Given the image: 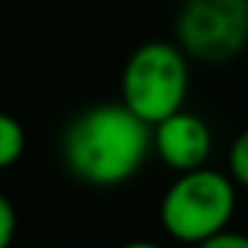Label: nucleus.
Instances as JSON below:
<instances>
[{"label":"nucleus","mask_w":248,"mask_h":248,"mask_svg":"<svg viewBox=\"0 0 248 248\" xmlns=\"http://www.w3.org/2000/svg\"><path fill=\"white\" fill-rule=\"evenodd\" d=\"M63 165L93 187L127 185L153 150V127L122 101L95 104L78 113L61 141Z\"/></svg>","instance_id":"f257e3e1"},{"label":"nucleus","mask_w":248,"mask_h":248,"mask_svg":"<svg viewBox=\"0 0 248 248\" xmlns=\"http://www.w3.org/2000/svg\"><path fill=\"white\" fill-rule=\"evenodd\" d=\"M190 58L170 41H147L130 52L122 69V104L150 127L185 110Z\"/></svg>","instance_id":"f03ea898"},{"label":"nucleus","mask_w":248,"mask_h":248,"mask_svg":"<svg viewBox=\"0 0 248 248\" xmlns=\"http://www.w3.org/2000/svg\"><path fill=\"white\" fill-rule=\"evenodd\" d=\"M237 211V185L228 173L214 168H196L179 173L165 190L159 205L162 228L187 246H199L214 234L225 231Z\"/></svg>","instance_id":"7ed1b4c3"},{"label":"nucleus","mask_w":248,"mask_h":248,"mask_svg":"<svg viewBox=\"0 0 248 248\" xmlns=\"http://www.w3.org/2000/svg\"><path fill=\"white\" fill-rule=\"evenodd\" d=\"M176 46L202 63H225L248 46V0H185Z\"/></svg>","instance_id":"20e7f679"},{"label":"nucleus","mask_w":248,"mask_h":248,"mask_svg":"<svg viewBox=\"0 0 248 248\" xmlns=\"http://www.w3.org/2000/svg\"><path fill=\"white\" fill-rule=\"evenodd\" d=\"M153 150L176 173L205 168L214 150V133L196 113L179 110L153 124Z\"/></svg>","instance_id":"39448f33"},{"label":"nucleus","mask_w":248,"mask_h":248,"mask_svg":"<svg viewBox=\"0 0 248 248\" xmlns=\"http://www.w3.org/2000/svg\"><path fill=\"white\" fill-rule=\"evenodd\" d=\"M26 150V130L9 113H0V170L20 162Z\"/></svg>","instance_id":"423d86ee"},{"label":"nucleus","mask_w":248,"mask_h":248,"mask_svg":"<svg viewBox=\"0 0 248 248\" xmlns=\"http://www.w3.org/2000/svg\"><path fill=\"white\" fill-rule=\"evenodd\" d=\"M228 176L237 187L248 190V127L237 133V139L231 141L228 150Z\"/></svg>","instance_id":"0eeeda50"},{"label":"nucleus","mask_w":248,"mask_h":248,"mask_svg":"<svg viewBox=\"0 0 248 248\" xmlns=\"http://www.w3.org/2000/svg\"><path fill=\"white\" fill-rule=\"evenodd\" d=\"M15 234H17V214H15V205L9 202V196L0 193V248H9L15 243Z\"/></svg>","instance_id":"6e6552de"},{"label":"nucleus","mask_w":248,"mask_h":248,"mask_svg":"<svg viewBox=\"0 0 248 248\" xmlns=\"http://www.w3.org/2000/svg\"><path fill=\"white\" fill-rule=\"evenodd\" d=\"M193 248H248V234L225 228V231L214 234L211 240H205V243H199V246H193Z\"/></svg>","instance_id":"1a4fd4ad"},{"label":"nucleus","mask_w":248,"mask_h":248,"mask_svg":"<svg viewBox=\"0 0 248 248\" xmlns=\"http://www.w3.org/2000/svg\"><path fill=\"white\" fill-rule=\"evenodd\" d=\"M122 248H162V246L153 243V240H133V243H124Z\"/></svg>","instance_id":"9d476101"}]
</instances>
